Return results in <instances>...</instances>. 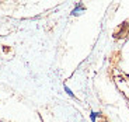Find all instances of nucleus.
<instances>
[{"label": "nucleus", "instance_id": "nucleus-1", "mask_svg": "<svg viewBox=\"0 0 129 122\" xmlns=\"http://www.w3.org/2000/svg\"><path fill=\"white\" fill-rule=\"evenodd\" d=\"M83 7L81 6H79V7H76V9L73 10V11H72V14H73V16H77V14H80V11H83Z\"/></svg>", "mask_w": 129, "mask_h": 122}, {"label": "nucleus", "instance_id": "nucleus-3", "mask_svg": "<svg viewBox=\"0 0 129 122\" xmlns=\"http://www.w3.org/2000/svg\"><path fill=\"white\" fill-rule=\"evenodd\" d=\"M98 116V112H91L90 114V118H91V121L93 122H95V118Z\"/></svg>", "mask_w": 129, "mask_h": 122}, {"label": "nucleus", "instance_id": "nucleus-2", "mask_svg": "<svg viewBox=\"0 0 129 122\" xmlns=\"http://www.w3.org/2000/svg\"><path fill=\"white\" fill-rule=\"evenodd\" d=\"M64 91H66V93H68V94H69V96H70V97H74L73 91H72V90H70V88H69L68 86H64Z\"/></svg>", "mask_w": 129, "mask_h": 122}]
</instances>
